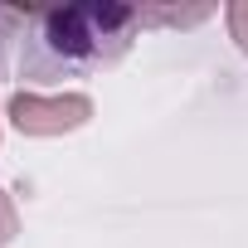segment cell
I'll list each match as a JSON object with an SVG mask.
<instances>
[{"instance_id": "obj_1", "label": "cell", "mask_w": 248, "mask_h": 248, "mask_svg": "<svg viewBox=\"0 0 248 248\" xmlns=\"http://www.w3.org/2000/svg\"><path fill=\"white\" fill-rule=\"evenodd\" d=\"M137 5H54L25 15L20 39V78L25 83H63L88 78L117 63L141 30Z\"/></svg>"}, {"instance_id": "obj_2", "label": "cell", "mask_w": 248, "mask_h": 248, "mask_svg": "<svg viewBox=\"0 0 248 248\" xmlns=\"http://www.w3.org/2000/svg\"><path fill=\"white\" fill-rule=\"evenodd\" d=\"M20 25H25L20 10H5V5H0V78H5V49H10V39H15Z\"/></svg>"}]
</instances>
